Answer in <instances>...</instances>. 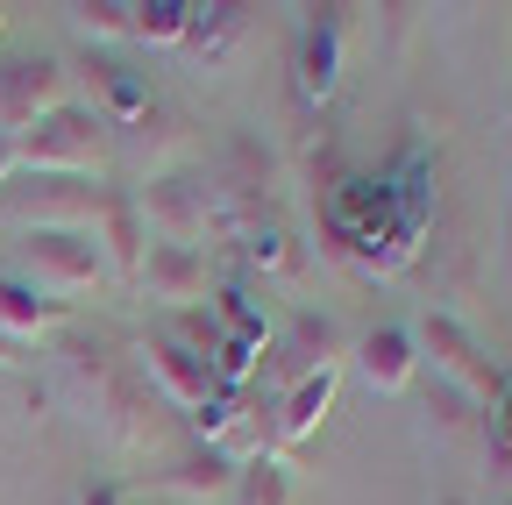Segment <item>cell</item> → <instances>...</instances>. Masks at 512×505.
I'll use <instances>...</instances> for the list:
<instances>
[{
    "label": "cell",
    "mask_w": 512,
    "mask_h": 505,
    "mask_svg": "<svg viewBox=\"0 0 512 505\" xmlns=\"http://www.w3.org/2000/svg\"><path fill=\"white\" fill-rule=\"evenodd\" d=\"M136 285L157 299V306H171V313H192L207 299V249H178V242H150V257H143V271H136Z\"/></svg>",
    "instance_id": "cell-7"
},
{
    "label": "cell",
    "mask_w": 512,
    "mask_h": 505,
    "mask_svg": "<svg viewBox=\"0 0 512 505\" xmlns=\"http://www.w3.org/2000/svg\"><path fill=\"white\" fill-rule=\"evenodd\" d=\"M93 72V86H100V121H114V129H143V121H150V93L136 86V79H128L121 65H86Z\"/></svg>",
    "instance_id": "cell-16"
},
{
    "label": "cell",
    "mask_w": 512,
    "mask_h": 505,
    "mask_svg": "<svg viewBox=\"0 0 512 505\" xmlns=\"http://www.w3.org/2000/svg\"><path fill=\"white\" fill-rule=\"evenodd\" d=\"M342 86V22L335 15H313L299 29V100H328Z\"/></svg>",
    "instance_id": "cell-12"
},
{
    "label": "cell",
    "mask_w": 512,
    "mask_h": 505,
    "mask_svg": "<svg viewBox=\"0 0 512 505\" xmlns=\"http://www.w3.org/2000/svg\"><path fill=\"white\" fill-rule=\"evenodd\" d=\"M0 29H8V8H0Z\"/></svg>",
    "instance_id": "cell-26"
},
{
    "label": "cell",
    "mask_w": 512,
    "mask_h": 505,
    "mask_svg": "<svg viewBox=\"0 0 512 505\" xmlns=\"http://www.w3.org/2000/svg\"><path fill=\"white\" fill-rule=\"evenodd\" d=\"M100 207H107V193L86 185V178H36V171H22L8 193H0V214L22 221V235H36V228H93Z\"/></svg>",
    "instance_id": "cell-3"
},
{
    "label": "cell",
    "mask_w": 512,
    "mask_h": 505,
    "mask_svg": "<svg viewBox=\"0 0 512 505\" xmlns=\"http://www.w3.org/2000/svg\"><path fill=\"white\" fill-rule=\"evenodd\" d=\"M64 107V65L57 57H0V136H22L29 121Z\"/></svg>",
    "instance_id": "cell-5"
},
{
    "label": "cell",
    "mask_w": 512,
    "mask_h": 505,
    "mask_svg": "<svg viewBox=\"0 0 512 505\" xmlns=\"http://www.w3.org/2000/svg\"><path fill=\"white\" fill-rule=\"evenodd\" d=\"M15 150H22V171H36V178H93L107 164V121H100V107L64 100L57 114L29 121Z\"/></svg>",
    "instance_id": "cell-1"
},
{
    "label": "cell",
    "mask_w": 512,
    "mask_h": 505,
    "mask_svg": "<svg viewBox=\"0 0 512 505\" xmlns=\"http://www.w3.org/2000/svg\"><path fill=\"white\" fill-rule=\"evenodd\" d=\"M143 370H150V385L171 399V406H185V413H200L207 399H214V377H207V356H192L178 335H150L143 349Z\"/></svg>",
    "instance_id": "cell-8"
},
{
    "label": "cell",
    "mask_w": 512,
    "mask_h": 505,
    "mask_svg": "<svg viewBox=\"0 0 512 505\" xmlns=\"http://www.w3.org/2000/svg\"><path fill=\"white\" fill-rule=\"evenodd\" d=\"M0 363H22V356H15V342H0Z\"/></svg>",
    "instance_id": "cell-25"
},
{
    "label": "cell",
    "mask_w": 512,
    "mask_h": 505,
    "mask_svg": "<svg viewBox=\"0 0 512 505\" xmlns=\"http://www.w3.org/2000/svg\"><path fill=\"white\" fill-rule=\"evenodd\" d=\"M235 484H242V470H235L228 456H214V449L192 456L185 470H171V491H185V498H228Z\"/></svg>",
    "instance_id": "cell-17"
},
{
    "label": "cell",
    "mask_w": 512,
    "mask_h": 505,
    "mask_svg": "<svg viewBox=\"0 0 512 505\" xmlns=\"http://www.w3.org/2000/svg\"><path fill=\"white\" fill-rule=\"evenodd\" d=\"M242 249H249V264H264V271H285V264H292V249H285V228H271V221H249Z\"/></svg>",
    "instance_id": "cell-21"
},
{
    "label": "cell",
    "mask_w": 512,
    "mask_h": 505,
    "mask_svg": "<svg viewBox=\"0 0 512 505\" xmlns=\"http://www.w3.org/2000/svg\"><path fill=\"white\" fill-rule=\"evenodd\" d=\"M249 29V8H200V0H192V22H185V43L178 50H192V57H207V65H221V57L235 50V36Z\"/></svg>",
    "instance_id": "cell-15"
},
{
    "label": "cell",
    "mask_w": 512,
    "mask_h": 505,
    "mask_svg": "<svg viewBox=\"0 0 512 505\" xmlns=\"http://www.w3.org/2000/svg\"><path fill=\"white\" fill-rule=\"evenodd\" d=\"M420 349H427V363H434V377H441V392H456V399H470V406H491V399L505 392L498 370H491V356L477 349V335H470L463 321H448V313H427Z\"/></svg>",
    "instance_id": "cell-4"
},
{
    "label": "cell",
    "mask_w": 512,
    "mask_h": 505,
    "mask_svg": "<svg viewBox=\"0 0 512 505\" xmlns=\"http://www.w3.org/2000/svg\"><path fill=\"white\" fill-rule=\"evenodd\" d=\"M22 178V150H15V136H0V193Z\"/></svg>",
    "instance_id": "cell-23"
},
{
    "label": "cell",
    "mask_w": 512,
    "mask_h": 505,
    "mask_svg": "<svg viewBox=\"0 0 512 505\" xmlns=\"http://www.w3.org/2000/svg\"><path fill=\"white\" fill-rule=\"evenodd\" d=\"M50 328H64V306L43 299V292H29L22 278H0V342L22 349V342H36Z\"/></svg>",
    "instance_id": "cell-13"
},
{
    "label": "cell",
    "mask_w": 512,
    "mask_h": 505,
    "mask_svg": "<svg viewBox=\"0 0 512 505\" xmlns=\"http://www.w3.org/2000/svg\"><path fill=\"white\" fill-rule=\"evenodd\" d=\"M192 22V0H136V43H185Z\"/></svg>",
    "instance_id": "cell-18"
},
{
    "label": "cell",
    "mask_w": 512,
    "mask_h": 505,
    "mask_svg": "<svg viewBox=\"0 0 512 505\" xmlns=\"http://www.w3.org/2000/svg\"><path fill=\"white\" fill-rule=\"evenodd\" d=\"M448 505H463V498H448Z\"/></svg>",
    "instance_id": "cell-27"
},
{
    "label": "cell",
    "mask_w": 512,
    "mask_h": 505,
    "mask_svg": "<svg viewBox=\"0 0 512 505\" xmlns=\"http://www.w3.org/2000/svg\"><path fill=\"white\" fill-rule=\"evenodd\" d=\"M356 370H363V385L377 399H399L413 392V377H420V356H413V335L406 328H377L356 342Z\"/></svg>",
    "instance_id": "cell-9"
},
{
    "label": "cell",
    "mask_w": 512,
    "mask_h": 505,
    "mask_svg": "<svg viewBox=\"0 0 512 505\" xmlns=\"http://www.w3.org/2000/svg\"><path fill=\"white\" fill-rule=\"evenodd\" d=\"M136 214L150 228V242H178V249H200L207 235V193H192L185 178H150L143 193H136Z\"/></svg>",
    "instance_id": "cell-6"
},
{
    "label": "cell",
    "mask_w": 512,
    "mask_h": 505,
    "mask_svg": "<svg viewBox=\"0 0 512 505\" xmlns=\"http://www.w3.org/2000/svg\"><path fill=\"white\" fill-rule=\"evenodd\" d=\"M79 505H121V498H114V491H107V484H100V491H86V498H79Z\"/></svg>",
    "instance_id": "cell-24"
},
{
    "label": "cell",
    "mask_w": 512,
    "mask_h": 505,
    "mask_svg": "<svg viewBox=\"0 0 512 505\" xmlns=\"http://www.w3.org/2000/svg\"><path fill=\"white\" fill-rule=\"evenodd\" d=\"M491 456H498V463L512 470V385H505V392L491 399Z\"/></svg>",
    "instance_id": "cell-22"
},
{
    "label": "cell",
    "mask_w": 512,
    "mask_h": 505,
    "mask_svg": "<svg viewBox=\"0 0 512 505\" xmlns=\"http://www.w3.org/2000/svg\"><path fill=\"white\" fill-rule=\"evenodd\" d=\"M86 36H107V43H121V36H136V0H79V8H64Z\"/></svg>",
    "instance_id": "cell-19"
},
{
    "label": "cell",
    "mask_w": 512,
    "mask_h": 505,
    "mask_svg": "<svg viewBox=\"0 0 512 505\" xmlns=\"http://www.w3.org/2000/svg\"><path fill=\"white\" fill-rule=\"evenodd\" d=\"M93 242H100V264H107V271H121V278L143 271L150 228H143V214H136V200H128V193H107V207H100V221H93Z\"/></svg>",
    "instance_id": "cell-10"
},
{
    "label": "cell",
    "mask_w": 512,
    "mask_h": 505,
    "mask_svg": "<svg viewBox=\"0 0 512 505\" xmlns=\"http://www.w3.org/2000/svg\"><path fill=\"white\" fill-rule=\"evenodd\" d=\"M335 377H342V370H313V377H299V385L285 392L278 441H306V434H320V420H328V406H335Z\"/></svg>",
    "instance_id": "cell-14"
},
{
    "label": "cell",
    "mask_w": 512,
    "mask_h": 505,
    "mask_svg": "<svg viewBox=\"0 0 512 505\" xmlns=\"http://www.w3.org/2000/svg\"><path fill=\"white\" fill-rule=\"evenodd\" d=\"M100 278H107V264H100L93 228H36V235H22V285L29 292L64 306L72 292H86Z\"/></svg>",
    "instance_id": "cell-2"
},
{
    "label": "cell",
    "mask_w": 512,
    "mask_h": 505,
    "mask_svg": "<svg viewBox=\"0 0 512 505\" xmlns=\"http://www.w3.org/2000/svg\"><path fill=\"white\" fill-rule=\"evenodd\" d=\"M342 328L328 321V313H292V328H285V392L299 385V377H313V370H342Z\"/></svg>",
    "instance_id": "cell-11"
},
{
    "label": "cell",
    "mask_w": 512,
    "mask_h": 505,
    "mask_svg": "<svg viewBox=\"0 0 512 505\" xmlns=\"http://www.w3.org/2000/svg\"><path fill=\"white\" fill-rule=\"evenodd\" d=\"M235 491H242V505H285V463H271V456L249 463Z\"/></svg>",
    "instance_id": "cell-20"
}]
</instances>
